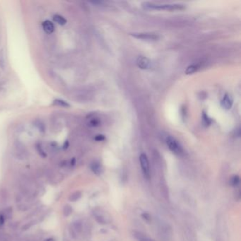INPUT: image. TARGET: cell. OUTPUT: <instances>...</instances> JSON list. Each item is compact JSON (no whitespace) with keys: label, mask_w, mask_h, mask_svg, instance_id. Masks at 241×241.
I'll return each mask as SVG.
<instances>
[{"label":"cell","mask_w":241,"mask_h":241,"mask_svg":"<svg viewBox=\"0 0 241 241\" xmlns=\"http://www.w3.org/2000/svg\"><path fill=\"white\" fill-rule=\"evenodd\" d=\"M145 7L148 9L155 10H168V11H177V10H183L185 7L183 4H155L153 3H145Z\"/></svg>","instance_id":"6da1fadb"},{"label":"cell","mask_w":241,"mask_h":241,"mask_svg":"<svg viewBox=\"0 0 241 241\" xmlns=\"http://www.w3.org/2000/svg\"><path fill=\"white\" fill-rule=\"evenodd\" d=\"M165 142L168 147L172 151L173 154L178 155H182L184 154L183 149L180 143L176 140L174 137L171 136H168L165 139Z\"/></svg>","instance_id":"7a4b0ae2"},{"label":"cell","mask_w":241,"mask_h":241,"mask_svg":"<svg viewBox=\"0 0 241 241\" xmlns=\"http://www.w3.org/2000/svg\"><path fill=\"white\" fill-rule=\"evenodd\" d=\"M130 35L134 38L146 41H156L160 38L159 34L155 33H134Z\"/></svg>","instance_id":"3957f363"},{"label":"cell","mask_w":241,"mask_h":241,"mask_svg":"<svg viewBox=\"0 0 241 241\" xmlns=\"http://www.w3.org/2000/svg\"><path fill=\"white\" fill-rule=\"evenodd\" d=\"M14 148L16 151L14 153L15 156L20 160H23L27 155V150L20 141H16L14 142Z\"/></svg>","instance_id":"277c9868"},{"label":"cell","mask_w":241,"mask_h":241,"mask_svg":"<svg viewBox=\"0 0 241 241\" xmlns=\"http://www.w3.org/2000/svg\"><path fill=\"white\" fill-rule=\"evenodd\" d=\"M139 161L144 175L146 176V178H149L150 167L149 159H148L146 155L145 154H141L139 157Z\"/></svg>","instance_id":"5b68a950"},{"label":"cell","mask_w":241,"mask_h":241,"mask_svg":"<svg viewBox=\"0 0 241 241\" xmlns=\"http://www.w3.org/2000/svg\"><path fill=\"white\" fill-rule=\"evenodd\" d=\"M136 64L137 67L141 69H147L151 67L150 59L144 56H139L137 59Z\"/></svg>","instance_id":"8992f818"},{"label":"cell","mask_w":241,"mask_h":241,"mask_svg":"<svg viewBox=\"0 0 241 241\" xmlns=\"http://www.w3.org/2000/svg\"><path fill=\"white\" fill-rule=\"evenodd\" d=\"M221 105L225 110H230L233 105V99L229 94H225L221 100Z\"/></svg>","instance_id":"52a82bcc"},{"label":"cell","mask_w":241,"mask_h":241,"mask_svg":"<svg viewBox=\"0 0 241 241\" xmlns=\"http://www.w3.org/2000/svg\"><path fill=\"white\" fill-rule=\"evenodd\" d=\"M42 27L43 30H45V32L48 33V34L53 33L54 30V28H55L54 23L50 21V20H46L45 21H43L42 23Z\"/></svg>","instance_id":"ba28073f"},{"label":"cell","mask_w":241,"mask_h":241,"mask_svg":"<svg viewBox=\"0 0 241 241\" xmlns=\"http://www.w3.org/2000/svg\"><path fill=\"white\" fill-rule=\"evenodd\" d=\"M33 124L39 132H41V133H45V132L46 127L45 123L43 122V120H40V119H36V120H33Z\"/></svg>","instance_id":"9c48e42d"},{"label":"cell","mask_w":241,"mask_h":241,"mask_svg":"<svg viewBox=\"0 0 241 241\" xmlns=\"http://www.w3.org/2000/svg\"><path fill=\"white\" fill-rule=\"evenodd\" d=\"M53 20L54 21L58 23V24L61 25H64L66 24L67 23V20L64 19V18L63 16H62L61 15H59V14H55L53 16Z\"/></svg>","instance_id":"30bf717a"},{"label":"cell","mask_w":241,"mask_h":241,"mask_svg":"<svg viewBox=\"0 0 241 241\" xmlns=\"http://www.w3.org/2000/svg\"><path fill=\"white\" fill-rule=\"evenodd\" d=\"M199 69V67L197 64H192V65L188 66L185 70L186 74H192L196 72Z\"/></svg>","instance_id":"8fae6325"},{"label":"cell","mask_w":241,"mask_h":241,"mask_svg":"<svg viewBox=\"0 0 241 241\" xmlns=\"http://www.w3.org/2000/svg\"><path fill=\"white\" fill-rule=\"evenodd\" d=\"M6 67V60H5V53L3 49L0 50V68L4 69Z\"/></svg>","instance_id":"7c38bea8"},{"label":"cell","mask_w":241,"mask_h":241,"mask_svg":"<svg viewBox=\"0 0 241 241\" xmlns=\"http://www.w3.org/2000/svg\"><path fill=\"white\" fill-rule=\"evenodd\" d=\"M54 105L59 106V107L62 108H69L70 105L68 103L66 102L65 100H63L62 99H56L54 100Z\"/></svg>","instance_id":"4fadbf2b"},{"label":"cell","mask_w":241,"mask_h":241,"mask_svg":"<svg viewBox=\"0 0 241 241\" xmlns=\"http://www.w3.org/2000/svg\"><path fill=\"white\" fill-rule=\"evenodd\" d=\"M134 236L138 240V241H154L151 238L146 236V235H144L141 233H136L134 234Z\"/></svg>","instance_id":"5bb4252c"},{"label":"cell","mask_w":241,"mask_h":241,"mask_svg":"<svg viewBox=\"0 0 241 241\" xmlns=\"http://www.w3.org/2000/svg\"><path fill=\"white\" fill-rule=\"evenodd\" d=\"M81 197V192L77 191V192H74V193H72L71 195L69 196V199L70 201L75 202V201L78 200V199Z\"/></svg>","instance_id":"9a60e30c"},{"label":"cell","mask_w":241,"mask_h":241,"mask_svg":"<svg viewBox=\"0 0 241 241\" xmlns=\"http://www.w3.org/2000/svg\"><path fill=\"white\" fill-rule=\"evenodd\" d=\"M35 148H36V150H37L38 153L39 154V155H40V156H42L43 158H45L47 156L46 153L43 150V147H42V146H41L40 144H38V143L36 144Z\"/></svg>","instance_id":"2e32d148"},{"label":"cell","mask_w":241,"mask_h":241,"mask_svg":"<svg viewBox=\"0 0 241 241\" xmlns=\"http://www.w3.org/2000/svg\"><path fill=\"white\" fill-rule=\"evenodd\" d=\"M72 206L69 205V204H66V205L64 206V209H63V215L65 217L69 216V215L72 214Z\"/></svg>","instance_id":"e0dca14e"},{"label":"cell","mask_w":241,"mask_h":241,"mask_svg":"<svg viewBox=\"0 0 241 241\" xmlns=\"http://www.w3.org/2000/svg\"><path fill=\"white\" fill-rule=\"evenodd\" d=\"M100 123V121L98 118H93L90 119V120L89 121V126L93 127H95L99 126V124Z\"/></svg>","instance_id":"ac0fdd59"},{"label":"cell","mask_w":241,"mask_h":241,"mask_svg":"<svg viewBox=\"0 0 241 241\" xmlns=\"http://www.w3.org/2000/svg\"><path fill=\"white\" fill-rule=\"evenodd\" d=\"M12 237L6 233H0V241H11Z\"/></svg>","instance_id":"d6986e66"},{"label":"cell","mask_w":241,"mask_h":241,"mask_svg":"<svg viewBox=\"0 0 241 241\" xmlns=\"http://www.w3.org/2000/svg\"><path fill=\"white\" fill-rule=\"evenodd\" d=\"M91 169L96 174H98L100 172V165L99 163H93L91 165Z\"/></svg>","instance_id":"ffe728a7"},{"label":"cell","mask_w":241,"mask_h":241,"mask_svg":"<svg viewBox=\"0 0 241 241\" xmlns=\"http://www.w3.org/2000/svg\"><path fill=\"white\" fill-rule=\"evenodd\" d=\"M4 214H2L5 218H7V219H10L12 216V208H7L6 209H4Z\"/></svg>","instance_id":"44dd1931"},{"label":"cell","mask_w":241,"mask_h":241,"mask_svg":"<svg viewBox=\"0 0 241 241\" xmlns=\"http://www.w3.org/2000/svg\"><path fill=\"white\" fill-rule=\"evenodd\" d=\"M73 229H74L75 231L76 232H81L82 230V224L81 222L76 221L74 223Z\"/></svg>","instance_id":"7402d4cb"},{"label":"cell","mask_w":241,"mask_h":241,"mask_svg":"<svg viewBox=\"0 0 241 241\" xmlns=\"http://www.w3.org/2000/svg\"><path fill=\"white\" fill-rule=\"evenodd\" d=\"M35 223H36L35 221H31L30 222L27 223V224H25V225H23L22 226V228H21L22 230H27L29 229H30V228L32 227L33 225L35 224Z\"/></svg>","instance_id":"603a6c76"},{"label":"cell","mask_w":241,"mask_h":241,"mask_svg":"<svg viewBox=\"0 0 241 241\" xmlns=\"http://www.w3.org/2000/svg\"><path fill=\"white\" fill-rule=\"evenodd\" d=\"M202 118H203V121L204 124H206V125H209V124H211V119L209 118L208 115H207L205 113H204L203 115H202Z\"/></svg>","instance_id":"cb8c5ba5"},{"label":"cell","mask_w":241,"mask_h":241,"mask_svg":"<svg viewBox=\"0 0 241 241\" xmlns=\"http://www.w3.org/2000/svg\"><path fill=\"white\" fill-rule=\"evenodd\" d=\"M231 183L233 186H236L240 183V178L238 176H234L231 180Z\"/></svg>","instance_id":"d4e9b609"},{"label":"cell","mask_w":241,"mask_h":241,"mask_svg":"<svg viewBox=\"0 0 241 241\" xmlns=\"http://www.w3.org/2000/svg\"><path fill=\"white\" fill-rule=\"evenodd\" d=\"M17 208L19 209V210H20V211H27V210L29 209V206L26 205V204H19V205L17 206Z\"/></svg>","instance_id":"484cf974"},{"label":"cell","mask_w":241,"mask_h":241,"mask_svg":"<svg viewBox=\"0 0 241 241\" xmlns=\"http://www.w3.org/2000/svg\"><path fill=\"white\" fill-rule=\"evenodd\" d=\"M19 222H11V223H9V227L11 229L15 230V229H16L18 227H19Z\"/></svg>","instance_id":"4316f807"},{"label":"cell","mask_w":241,"mask_h":241,"mask_svg":"<svg viewBox=\"0 0 241 241\" xmlns=\"http://www.w3.org/2000/svg\"><path fill=\"white\" fill-rule=\"evenodd\" d=\"M94 139L97 141H102L105 139V137L104 135H103V134H98V135L95 137Z\"/></svg>","instance_id":"83f0119b"},{"label":"cell","mask_w":241,"mask_h":241,"mask_svg":"<svg viewBox=\"0 0 241 241\" xmlns=\"http://www.w3.org/2000/svg\"><path fill=\"white\" fill-rule=\"evenodd\" d=\"M0 196H1V197L2 199H7V197H8L7 192L4 190H2V191L0 192Z\"/></svg>","instance_id":"f1b7e54d"},{"label":"cell","mask_w":241,"mask_h":241,"mask_svg":"<svg viewBox=\"0 0 241 241\" xmlns=\"http://www.w3.org/2000/svg\"><path fill=\"white\" fill-rule=\"evenodd\" d=\"M69 232H70V234H71L72 238H76V233H75V230L73 229V227H70Z\"/></svg>","instance_id":"f546056e"},{"label":"cell","mask_w":241,"mask_h":241,"mask_svg":"<svg viewBox=\"0 0 241 241\" xmlns=\"http://www.w3.org/2000/svg\"><path fill=\"white\" fill-rule=\"evenodd\" d=\"M4 220H5V219H4L3 215L2 214L0 215V226L4 224Z\"/></svg>","instance_id":"4dcf8cb0"},{"label":"cell","mask_w":241,"mask_h":241,"mask_svg":"<svg viewBox=\"0 0 241 241\" xmlns=\"http://www.w3.org/2000/svg\"><path fill=\"white\" fill-rule=\"evenodd\" d=\"M68 147H69V141H66L65 142H64V144L63 145V149H67Z\"/></svg>","instance_id":"1f68e13d"},{"label":"cell","mask_w":241,"mask_h":241,"mask_svg":"<svg viewBox=\"0 0 241 241\" xmlns=\"http://www.w3.org/2000/svg\"><path fill=\"white\" fill-rule=\"evenodd\" d=\"M16 202H20L21 200V197H20V195H17L16 197Z\"/></svg>","instance_id":"d6a6232c"},{"label":"cell","mask_w":241,"mask_h":241,"mask_svg":"<svg viewBox=\"0 0 241 241\" xmlns=\"http://www.w3.org/2000/svg\"><path fill=\"white\" fill-rule=\"evenodd\" d=\"M75 164V159H72L71 160V165H74Z\"/></svg>","instance_id":"836d02e7"},{"label":"cell","mask_w":241,"mask_h":241,"mask_svg":"<svg viewBox=\"0 0 241 241\" xmlns=\"http://www.w3.org/2000/svg\"><path fill=\"white\" fill-rule=\"evenodd\" d=\"M45 241H55V240H54L53 238H48V239H46Z\"/></svg>","instance_id":"e575fe53"}]
</instances>
